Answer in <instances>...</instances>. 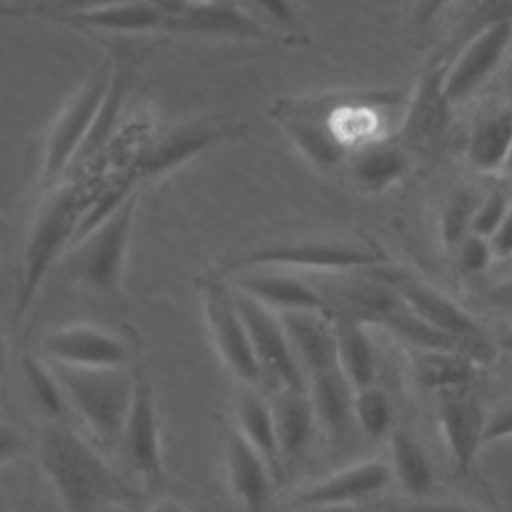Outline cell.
Returning <instances> with one entry per match:
<instances>
[{"label": "cell", "instance_id": "cell-1", "mask_svg": "<svg viewBox=\"0 0 512 512\" xmlns=\"http://www.w3.org/2000/svg\"><path fill=\"white\" fill-rule=\"evenodd\" d=\"M104 178L106 174L100 172H82L74 174L72 180L60 184L58 188L54 186L52 190H48L50 196L48 200H44L24 246L22 272L16 288L14 306L16 322H20L28 314L50 268L54 266L58 256L70 248L76 226L92 194Z\"/></svg>", "mask_w": 512, "mask_h": 512}, {"label": "cell", "instance_id": "cell-2", "mask_svg": "<svg viewBox=\"0 0 512 512\" xmlns=\"http://www.w3.org/2000/svg\"><path fill=\"white\" fill-rule=\"evenodd\" d=\"M72 412L90 438L106 448L120 446L136 378L122 370H80L52 364Z\"/></svg>", "mask_w": 512, "mask_h": 512}, {"label": "cell", "instance_id": "cell-3", "mask_svg": "<svg viewBox=\"0 0 512 512\" xmlns=\"http://www.w3.org/2000/svg\"><path fill=\"white\" fill-rule=\"evenodd\" d=\"M40 468L70 512H96L110 488L104 460L82 436L58 424L42 436Z\"/></svg>", "mask_w": 512, "mask_h": 512}, {"label": "cell", "instance_id": "cell-4", "mask_svg": "<svg viewBox=\"0 0 512 512\" xmlns=\"http://www.w3.org/2000/svg\"><path fill=\"white\" fill-rule=\"evenodd\" d=\"M110 82L112 68L106 64L96 66L52 122L42 150L40 184L44 190H52L60 176L72 168L96 122Z\"/></svg>", "mask_w": 512, "mask_h": 512}, {"label": "cell", "instance_id": "cell-5", "mask_svg": "<svg viewBox=\"0 0 512 512\" xmlns=\"http://www.w3.org/2000/svg\"><path fill=\"white\" fill-rule=\"evenodd\" d=\"M386 262L378 248L334 240H282L262 244L240 258V268H296L314 272H346L376 268Z\"/></svg>", "mask_w": 512, "mask_h": 512}, {"label": "cell", "instance_id": "cell-6", "mask_svg": "<svg viewBox=\"0 0 512 512\" xmlns=\"http://www.w3.org/2000/svg\"><path fill=\"white\" fill-rule=\"evenodd\" d=\"M200 294L208 334L222 364L242 386L258 388L264 376L234 302V290L230 292L218 278H202Z\"/></svg>", "mask_w": 512, "mask_h": 512}, {"label": "cell", "instance_id": "cell-7", "mask_svg": "<svg viewBox=\"0 0 512 512\" xmlns=\"http://www.w3.org/2000/svg\"><path fill=\"white\" fill-rule=\"evenodd\" d=\"M136 204L138 192L130 194L110 218H106L78 246H74L78 278L96 292L116 294L120 288L132 238Z\"/></svg>", "mask_w": 512, "mask_h": 512}, {"label": "cell", "instance_id": "cell-8", "mask_svg": "<svg viewBox=\"0 0 512 512\" xmlns=\"http://www.w3.org/2000/svg\"><path fill=\"white\" fill-rule=\"evenodd\" d=\"M234 302L248 328L264 380H270L274 390H306V376L292 352L280 316L240 290H234Z\"/></svg>", "mask_w": 512, "mask_h": 512}, {"label": "cell", "instance_id": "cell-9", "mask_svg": "<svg viewBox=\"0 0 512 512\" xmlns=\"http://www.w3.org/2000/svg\"><path fill=\"white\" fill-rule=\"evenodd\" d=\"M512 44V18L500 16L478 32L452 56L444 72V92L456 106L470 98L494 72Z\"/></svg>", "mask_w": 512, "mask_h": 512}, {"label": "cell", "instance_id": "cell-10", "mask_svg": "<svg viewBox=\"0 0 512 512\" xmlns=\"http://www.w3.org/2000/svg\"><path fill=\"white\" fill-rule=\"evenodd\" d=\"M444 72V62H430L414 86L398 136L408 152L436 150L450 126L454 104L444 92Z\"/></svg>", "mask_w": 512, "mask_h": 512}, {"label": "cell", "instance_id": "cell-11", "mask_svg": "<svg viewBox=\"0 0 512 512\" xmlns=\"http://www.w3.org/2000/svg\"><path fill=\"white\" fill-rule=\"evenodd\" d=\"M42 350L52 364L80 370H122L130 360V350L118 334L82 322L50 330Z\"/></svg>", "mask_w": 512, "mask_h": 512}, {"label": "cell", "instance_id": "cell-12", "mask_svg": "<svg viewBox=\"0 0 512 512\" xmlns=\"http://www.w3.org/2000/svg\"><path fill=\"white\" fill-rule=\"evenodd\" d=\"M120 450L142 484L152 486L162 478L164 458L158 408L154 390L146 380L136 382L132 404L120 436Z\"/></svg>", "mask_w": 512, "mask_h": 512}, {"label": "cell", "instance_id": "cell-13", "mask_svg": "<svg viewBox=\"0 0 512 512\" xmlns=\"http://www.w3.org/2000/svg\"><path fill=\"white\" fill-rule=\"evenodd\" d=\"M390 468L380 460H364L340 468L292 494L294 508H334L356 504L380 494L390 484Z\"/></svg>", "mask_w": 512, "mask_h": 512}, {"label": "cell", "instance_id": "cell-14", "mask_svg": "<svg viewBox=\"0 0 512 512\" xmlns=\"http://www.w3.org/2000/svg\"><path fill=\"white\" fill-rule=\"evenodd\" d=\"M234 132V126H186L164 136H150V140L132 160L126 174H130L136 182L164 174Z\"/></svg>", "mask_w": 512, "mask_h": 512}, {"label": "cell", "instance_id": "cell-15", "mask_svg": "<svg viewBox=\"0 0 512 512\" xmlns=\"http://www.w3.org/2000/svg\"><path fill=\"white\" fill-rule=\"evenodd\" d=\"M278 316L306 380L338 368L334 322L328 312L292 310L280 312Z\"/></svg>", "mask_w": 512, "mask_h": 512}, {"label": "cell", "instance_id": "cell-16", "mask_svg": "<svg viewBox=\"0 0 512 512\" xmlns=\"http://www.w3.org/2000/svg\"><path fill=\"white\" fill-rule=\"evenodd\" d=\"M438 422L456 468L468 472L484 446L486 412L468 394L452 390L438 406Z\"/></svg>", "mask_w": 512, "mask_h": 512}, {"label": "cell", "instance_id": "cell-17", "mask_svg": "<svg viewBox=\"0 0 512 512\" xmlns=\"http://www.w3.org/2000/svg\"><path fill=\"white\" fill-rule=\"evenodd\" d=\"M236 290L258 300L276 314L292 310H330V302L320 290L274 268H254V272H248L238 280Z\"/></svg>", "mask_w": 512, "mask_h": 512}, {"label": "cell", "instance_id": "cell-18", "mask_svg": "<svg viewBox=\"0 0 512 512\" xmlns=\"http://www.w3.org/2000/svg\"><path fill=\"white\" fill-rule=\"evenodd\" d=\"M224 466L236 502L246 512H262L270 494V464L236 430L226 438Z\"/></svg>", "mask_w": 512, "mask_h": 512}, {"label": "cell", "instance_id": "cell-19", "mask_svg": "<svg viewBox=\"0 0 512 512\" xmlns=\"http://www.w3.org/2000/svg\"><path fill=\"white\" fill-rule=\"evenodd\" d=\"M396 294L402 304L426 324L460 338H484L482 324L440 290L416 280H402L396 284Z\"/></svg>", "mask_w": 512, "mask_h": 512}, {"label": "cell", "instance_id": "cell-20", "mask_svg": "<svg viewBox=\"0 0 512 512\" xmlns=\"http://www.w3.org/2000/svg\"><path fill=\"white\" fill-rule=\"evenodd\" d=\"M274 116L284 126L294 144L316 164L330 166L340 162L348 150L330 130L320 104H278Z\"/></svg>", "mask_w": 512, "mask_h": 512}, {"label": "cell", "instance_id": "cell-21", "mask_svg": "<svg viewBox=\"0 0 512 512\" xmlns=\"http://www.w3.org/2000/svg\"><path fill=\"white\" fill-rule=\"evenodd\" d=\"M410 166V152L398 140H372L348 152V170L352 182L368 192L378 194L404 178Z\"/></svg>", "mask_w": 512, "mask_h": 512}, {"label": "cell", "instance_id": "cell-22", "mask_svg": "<svg viewBox=\"0 0 512 512\" xmlns=\"http://www.w3.org/2000/svg\"><path fill=\"white\" fill-rule=\"evenodd\" d=\"M316 424L330 440H342L354 424V388L340 368L314 374L306 380Z\"/></svg>", "mask_w": 512, "mask_h": 512}, {"label": "cell", "instance_id": "cell-23", "mask_svg": "<svg viewBox=\"0 0 512 512\" xmlns=\"http://www.w3.org/2000/svg\"><path fill=\"white\" fill-rule=\"evenodd\" d=\"M62 22L82 26V28H96L108 32H148L170 28L172 12L162 4L150 0H130L124 4L90 10V12H76L60 16Z\"/></svg>", "mask_w": 512, "mask_h": 512}, {"label": "cell", "instance_id": "cell-24", "mask_svg": "<svg viewBox=\"0 0 512 512\" xmlns=\"http://www.w3.org/2000/svg\"><path fill=\"white\" fill-rule=\"evenodd\" d=\"M332 322L340 372L354 390L372 386L376 378V354L368 324L346 314H336Z\"/></svg>", "mask_w": 512, "mask_h": 512}, {"label": "cell", "instance_id": "cell-25", "mask_svg": "<svg viewBox=\"0 0 512 512\" xmlns=\"http://www.w3.org/2000/svg\"><path fill=\"white\" fill-rule=\"evenodd\" d=\"M280 456L300 454L312 440L318 424L306 390H274L268 398Z\"/></svg>", "mask_w": 512, "mask_h": 512}, {"label": "cell", "instance_id": "cell-26", "mask_svg": "<svg viewBox=\"0 0 512 512\" xmlns=\"http://www.w3.org/2000/svg\"><path fill=\"white\" fill-rule=\"evenodd\" d=\"M234 420V430L272 466L278 460L280 450L270 400L256 388L242 386L234 404Z\"/></svg>", "mask_w": 512, "mask_h": 512}, {"label": "cell", "instance_id": "cell-27", "mask_svg": "<svg viewBox=\"0 0 512 512\" xmlns=\"http://www.w3.org/2000/svg\"><path fill=\"white\" fill-rule=\"evenodd\" d=\"M512 144V108L478 118L466 142V158L480 172L502 170Z\"/></svg>", "mask_w": 512, "mask_h": 512}, {"label": "cell", "instance_id": "cell-28", "mask_svg": "<svg viewBox=\"0 0 512 512\" xmlns=\"http://www.w3.org/2000/svg\"><path fill=\"white\" fill-rule=\"evenodd\" d=\"M390 474L410 496H424L434 486V470L420 442L404 428L390 434Z\"/></svg>", "mask_w": 512, "mask_h": 512}, {"label": "cell", "instance_id": "cell-29", "mask_svg": "<svg viewBox=\"0 0 512 512\" xmlns=\"http://www.w3.org/2000/svg\"><path fill=\"white\" fill-rule=\"evenodd\" d=\"M170 28L204 34H228L236 38H252L258 34L254 20L228 4L186 6L182 12H172Z\"/></svg>", "mask_w": 512, "mask_h": 512}, {"label": "cell", "instance_id": "cell-30", "mask_svg": "<svg viewBox=\"0 0 512 512\" xmlns=\"http://www.w3.org/2000/svg\"><path fill=\"white\" fill-rule=\"evenodd\" d=\"M476 360L440 350H412V370L416 380L426 388L458 390L476 374Z\"/></svg>", "mask_w": 512, "mask_h": 512}, {"label": "cell", "instance_id": "cell-31", "mask_svg": "<svg viewBox=\"0 0 512 512\" xmlns=\"http://www.w3.org/2000/svg\"><path fill=\"white\" fill-rule=\"evenodd\" d=\"M478 202L480 194H476L468 186L456 188L444 202V208L440 212V238L448 250L454 252L460 242L468 234H472V218Z\"/></svg>", "mask_w": 512, "mask_h": 512}, {"label": "cell", "instance_id": "cell-32", "mask_svg": "<svg viewBox=\"0 0 512 512\" xmlns=\"http://www.w3.org/2000/svg\"><path fill=\"white\" fill-rule=\"evenodd\" d=\"M20 366L32 396L38 400L44 412H48L54 418L68 412L66 398L52 364H46L42 358L34 354H24Z\"/></svg>", "mask_w": 512, "mask_h": 512}, {"label": "cell", "instance_id": "cell-33", "mask_svg": "<svg viewBox=\"0 0 512 512\" xmlns=\"http://www.w3.org/2000/svg\"><path fill=\"white\" fill-rule=\"evenodd\" d=\"M354 424L364 436L376 440L390 430L392 406L384 390L376 384L354 390Z\"/></svg>", "mask_w": 512, "mask_h": 512}, {"label": "cell", "instance_id": "cell-34", "mask_svg": "<svg viewBox=\"0 0 512 512\" xmlns=\"http://www.w3.org/2000/svg\"><path fill=\"white\" fill-rule=\"evenodd\" d=\"M510 208H512V200L502 190H492L480 196V202L472 218V234L490 238L496 232V228L502 224V220L508 216Z\"/></svg>", "mask_w": 512, "mask_h": 512}, {"label": "cell", "instance_id": "cell-35", "mask_svg": "<svg viewBox=\"0 0 512 512\" xmlns=\"http://www.w3.org/2000/svg\"><path fill=\"white\" fill-rule=\"evenodd\" d=\"M454 254H456L458 270L464 276H474L484 272L494 260L488 238H482L476 234H468L460 242V246L454 250Z\"/></svg>", "mask_w": 512, "mask_h": 512}, {"label": "cell", "instance_id": "cell-36", "mask_svg": "<svg viewBox=\"0 0 512 512\" xmlns=\"http://www.w3.org/2000/svg\"><path fill=\"white\" fill-rule=\"evenodd\" d=\"M506 438H512V400L488 412L484 424V446Z\"/></svg>", "mask_w": 512, "mask_h": 512}, {"label": "cell", "instance_id": "cell-37", "mask_svg": "<svg viewBox=\"0 0 512 512\" xmlns=\"http://www.w3.org/2000/svg\"><path fill=\"white\" fill-rule=\"evenodd\" d=\"M494 260H506L512 256V208L496 232L488 238Z\"/></svg>", "mask_w": 512, "mask_h": 512}, {"label": "cell", "instance_id": "cell-38", "mask_svg": "<svg viewBox=\"0 0 512 512\" xmlns=\"http://www.w3.org/2000/svg\"><path fill=\"white\" fill-rule=\"evenodd\" d=\"M24 438L10 426L0 424V468L16 460L24 452Z\"/></svg>", "mask_w": 512, "mask_h": 512}, {"label": "cell", "instance_id": "cell-39", "mask_svg": "<svg viewBox=\"0 0 512 512\" xmlns=\"http://www.w3.org/2000/svg\"><path fill=\"white\" fill-rule=\"evenodd\" d=\"M250 2L282 24H292L296 20L294 0H250Z\"/></svg>", "mask_w": 512, "mask_h": 512}, {"label": "cell", "instance_id": "cell-40", "mask_svg": "<svg viewBox=\"0 0 512 512\" xmlns=\"http://www.w3.org/2000/svg\"><path fill=\"white\" fill-rule=\"evenodd\" d=\"M388 512H480L470 506L462 504H442V502H418V504H406L390 508Z\"/></svg>", "mask_w": 512, "mask_h": 512}, {"label": "cell", "instance_id": "cell-41", "mask_svg": "<svg viewBox=\"0 0 512 512\" xmlns=\"http://www.w3.org/2000/svg\"><path fill=\"white\" fill-rule=\"evenodd\" d=\"M450 0H416L414 4V26L424 28L430 20H434L440 10L448 4Z\"/></svg>", "mask_w": 512, "mask_h": 512}, {"label": "cell", "instance_id": "cell-42", "mask_svg": "<svg viewBox=\"0 0 512 512\" xmlns=\"http://www.w3.org/2000/svg\"><path fill=\"white\" fill-rule=\"evenodd\" d=\"M486 302L500 310H512V278L494 284L486 292Z\"/></svg>", "mask_w": 512, "mask_h": 512}, {"label": "cell", "instance_id": "cell-43", "mask_svg": "<svg viewBox=\"0 0 512 512\" xmlns=\"http://www.w3.org/2000/svg\"><path fill=\"white\" fill-rule=\"evenodd\" d=\"M130 0H62V6L66 14H76V12H90V10H100L116 4H124Z\"/></svg>", "mask_w": 512, "mask_h": 512}, {"label": "cell", "instance_id": "cell-44", "mask_svg": "<svg viewBox=\"0 0 512 512\" xmlns=\"http://www.w3.org/2000/svg\"><path fill=\"white\" fill-rule=\"evenodd\" d=\"M146 512H190V508L172 496H162Z\"/></svg>", "mask_w": 512, "mask_h": 512}, {"label": "cell", "instance_id": "cell-45", "mask_svg": "<svg viewBox=\"0 0 512 512\" xmlns=\"http://www.w3.org/2000/svg\"><path fill=\"white\" fill-rule=\"evenodd\" d=\"M496 346H500L502 350H506V352L512 354V330L502 332V334L498 336V344H496Z\"/></svg>", "mask_w": 512, "mask_h": 512}, {"label": "cell", "instance_id": "cell-46", "mask_svg": "<svg viewBox=\"0 0 512 512\" xmlns=\"http://www.w3.org/2000/svg\"><path fill=\"white\" fill-rule=\"evenodd\" d=\"M502 172H506L508 176H512V144H510V150H508V156L504 160V166H502Z\"/></svg>", "mask_w": 512, "mask_h": 512}, {"label": "cell", "instance_id": "cell-47", "mask_svg": "<svg viewBox=\"0 0 512 512\" xmlns=\"http://www.w3.org/2000/svg\"><path fill=\"white\" fill-rule=\"evenodd\" d=\"M100 512H128V510L120 504H106V506H102Z\"/></svg>", "mask_w": 512, "mask_h": 512}, {"label": "cell", "instance_id": "cell-48", "mask_svg": "<svg viewBox=\"0 0 512 512\" xmlns=\"http://www.w3.org/2000/svg\"><path fill=\"white\" fill-rule=\"evenodd\" d=\"M504 92L510 96V100H512V68H510V72H508V76H506V84H504Z\"/></svg>", "mask_w": 512, "mask_h": 512}, {"label": "cell", "instance_id": "cell-49", "mask_svg": "<svg viewBox=\"0 0 512 512\" xmlns=\"http://www.w3.org/2000/svg\"><path fill=\"white\" fill-rule=\"evenodd\" d=\"M0 366H2V338H0Z\"/></svg>", "mask_w": 512, "mask_h": 512}, {"label": "cell", "instance_id": "cell-50", "mask_svg": "<svg viewBox=\"0 0 512 512\" xmlns=\"http://www.w3.org/2000/svg\"><path fill=\"white\" fill-rule=\"evenodd\" d=\"M510 200H512V194H510Z\"/></svg>", "mask_w": 512, "mask_h": 512}]
</instances>
